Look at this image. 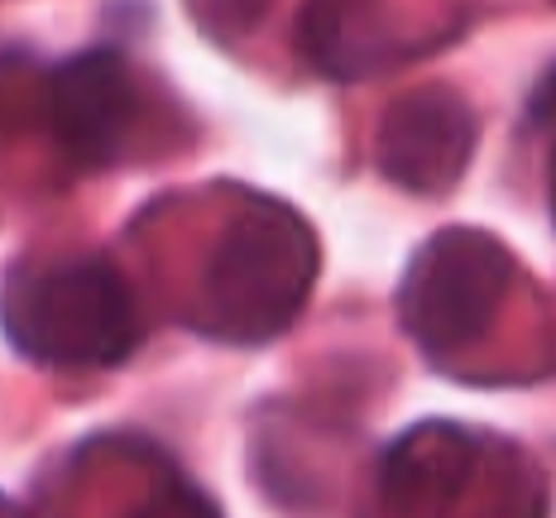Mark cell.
<instances>
[{
  "instance_id": "6da1fadb",
  "label": "cell",
  "mask_w": 556,
  "mask_h": 518,
  "mask_svg": "<svg viewBox=\"0 0 556 518\" xmlns=\"http://www.w3.org/2000/svg\"><path fill=\"white\" fill-rule=\"evenodd\" d=\"M317 264V236L293 206L240 192L202 260L192 327L226 345L274 341L303 313Z\"/></svg>"
},
{
  "instance_id": "7a4b0ae2",
  "label": "cell",
  "mask_w": 556,
  "mask_h": 518,
  "mask_svg": "<svg viewBox=\"0 0 556 518\" xmlns=\"http://www.w3.org/2000/svg\"><path fill=\"white\" fill-rule=\"evenodd\" d=\"M5 337L49 370L125 365L144 341L125 274L101 255H73L15 274L5 293Z\"/></svg>"
},
{
  "instance_id": "3957f363",
  "label": "cell",
  "mask_w": 556,
  "mask_h": 518,
  "mask_svg": "<svg viewBox=\"0 0 556 518\" xmlns=\"http://www.w3.org/2000/svg\"><path fill=\"white\" fill-rule=\"evenodd\" d=\"M508 288L514 255L504 240L475 226H451L413 250L399 283V321L422 355L451 361L490 331Z\"/></svg>"
},
{
  "instance_id": "277c9868",
  "label": "cell",
  "mask_w": 556,
  "mask_h": 518,
  "mask_svg": "<svg viewBox=\"0 0 556 518\" xmlns=\"http://www.w3.org/2000/svg\"><path fill=\"white\" fill-rule=\"evenodd\" d=\"M43 97H49L53 144L73 168H115L135 149L144 121V87L121 49H83L63 58Z\"/></svg>"
},
{
  "instance_id": "5b68a950",
  "label": "cell",
  "mask_w": 556,
  "mask_h": 518,
  "mask_svg": "<svg viewBox=\"0 0 556 518\" xmlns=\"http://www.w3.org/2000/svg\"><path fill=\"white\" fill-rule=\"evenodd\" d=\"M475 154V111L451 87H417L399 97L379 121V173L403 192L437 198L456 188Z\"/></svg>"
},
{
  "instance_id": "8992f818",
  "label": "cell",
  "mask_w": 556,
  "mask_h": 518,
  "mask_svg": "<svg viewBox=\"0 0 556 518\" xmlns=\"http://www.w3.org/2000/svg\"><path fill=\"white\" fill-rule=\"evenodd\" d=\"M484 442L460 422H417L379 460V504L399 518H437L466 500Z\"/></svg>"
},
{
  "instance_id": "52a82bcc",
  "label": "cell",
  "mask_w": 556,
  "mask_h": 518,
  "mask_svg": "<svg viewBox=\"0 0 556 518\" xmlns=\"http://www.w3.org/2000/svg\"><path fill=\"white\" fill-rule=\"evenodd\" d=\"M298 39L312 67H321L336 83H355L389 63L393 25L379 0H307L298 20Z\"/></svg>"
},
{
  "instance_id": "ba28073f",
  "label": "cell",
  "mask_w": 556,
  "mask_h": 518,
  "mask_svg": "<svg viewBox=\"0 0 556 518\" xmlns=\"http://www.w3.org/2000/svg\"><path fill=\"white\" fill-rule=\"evenodd\" d=\"M130 518H222V509L212 504V494H202L188 476H159L144 490V500L135 504Z\"/></svg>"
},
{
  "instance_id": "9c48e42d",
  "label": "cell",
  "mask_w": 556,
  "mask_h": 518,
  "mask_svg": "<svg viewBox=\"0 0 556 518\" xmlns=\"http://www.w3.org/2000/svg\"><path fill=\"white\" fill-rule=\"evenodd\" d=\"M188 5H192V20L212 39H236V34L260 25L269 0H188Z\"/></svg>"
},
{
  "instance_id": "30bf717a",
  "label": "cell",
  "mask_w": 556,
  "mask_h": 518,
  "mask_svg": "<svg viewBox=\"0 0 556 518\" xmlns=\"http://www.w3.org/2000/svg\"><path fill=\"white\" fill-rule=\"evenodd\" d=\"M528 125L532 130L556 135V63L538 77V87L528 91Z\"/></svg>"
},
{
  "instance_id": "8fae6325",
  "label": "cell",
  "mask_w": 556,
  "mask_h": 518,
  "mask_svg": "<svg viewBox=\"0 0 556 518\" xmlns=\"http://www.w3.org/2000/svg\"><path fill=\"white\" fill-rule=\"evenodd\" d=\"M10 518H20V514H10Z\"/></svg>"
}]
</instances>
